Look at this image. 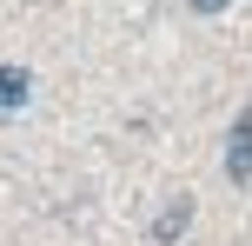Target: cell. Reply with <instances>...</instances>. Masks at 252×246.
<instances>
[{"mask_svg": "<svg viewBox=\"0 0 252 246\" xmlns=\"http://www.w3.org/2000/svg\"><path fill=\"white\" fill-rule=\"evenodd\" d=\"M232 0H192V13H226Z\"/></svg>", "mask_w": 252, "mask_h": 246, "instance_id": "277c9868", "label": "cell"}, {"mask_svg": "<svg viewBox=\"0 0 252 246\" xmlns=\"http://www.w3.org/2000/svg\"><path fill=\"white\" fill-rule=\"evenodd\" d=\"M33 100V73L27 67H0V113H20Z\"/></svg>", "mask_w": 252, "mask_h": 246, "instance_id": "7a4b0ae2", "label": "cell"}, {"mask_svg": "<svg viewBox=\"0 0 252 246\" xmlns=\"http://www.w3.org/2000/svg\"><path fill=\"white\" fill-rule=\"evenodd\" d=\"M232 133H246V140H252V106H246V113H239V127H232Z\"/></svg>", "mask_w": 252, "mask_h": 246, "instance_id": "5b68a950", "label": "cell"}, {"mask_svg": "<svg viewBox=\"0 0 252 246\" xmlns=\"http://www.w3.org/2000/svg\"><path fill=\"white\" fill-rule=\"evenodd\" d=\"M226 173H232V186H252V140H246V133H232V146H226Z\"/></svg>", "mask_w": 252, "mask_h": 246, "instance_id": "3957f363", "label": "cell"}, {"mask_svg": "<svg viewBox=\"0 0 252 246\" xmlns=\"http://www.w3.org/2000/svg\"><path fill=\"white\" fill-rule=\"evenodd\" d=\"M186 226H192V193H173V200H166V213L153 220V240H159V246H173Z\"/></svg>", "mask_w": 252, "mask_h": 246, "instance_id": "6da1fadb", "label": "cell"}]
</instances>
